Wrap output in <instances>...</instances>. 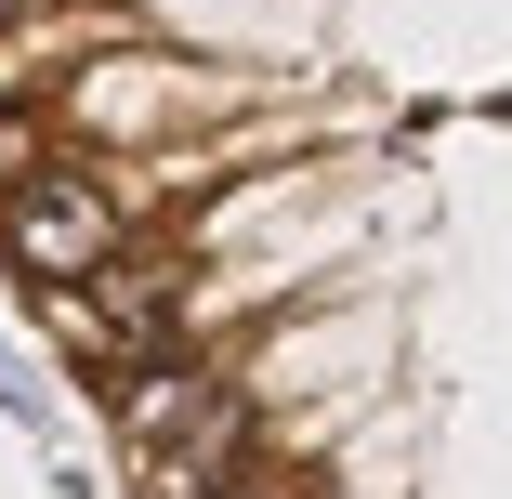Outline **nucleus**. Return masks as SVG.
<instances>
[{
    "mask_svg": "<svg viewBox=\"0 0 512 499\" xmlns=\"http://www.w3.org/2000/svg\"><path fill=\"white\" fill-rule=\"evenodd\" d=\"M106 381H119V434H132L145 460H158V447H171V434L224 394L211 368H197V355H171V342H158V355H132V368H106Z\"/></svg>",
    "mask_w": 512,
    "mask_h": 499,
    "instance_id": "f03ea898",
    "label": "nucleus"
},
{
    "mask_svg": "<svg viewBox=\"0 0 512 499\" xmlns=\"http://www.w3.org/2000/svg\"><path fill=\"white\" fill-rule=\"evenodd\" d=\"M27 171H40V132H27V119H0V197H14Z\"/></svg>",
    "mask_w": 512,
    "mask_h": 499,
    "instance_id": "7ed1b4c3",
    "label": "nucleus"
},
{
    "mask_svg": "<svg viewBox=\"0 0 512 499\" xmlns=\"http://www.w3.org/2000/svg\"><path fill=\"white\" fill-rule=\"evenodd\" d=\"M0 394H14V368H0Z\"/></svg>",
    "mask_w": 512,
    "mask_h": 499,
    "instance_id": "20e7f679",
    "label": "nucleus"
},
{
    "mask_svg": "<svg viewBox=\"0 0 512 499\" xmlns=\"http://www.w3.org/2000/svg\"><path fill=\"white\" fill-rule=\"evenodd\" d=\"M0 250H14L40 289H66V276H92V263H119V211H106L79 171H27L14 197H0Z\"/></svg>",
    "mask_w": 512,
    "mask_h": 499,
    "instance_id": "f257e3e1",
    "label": "nucleus"
}]
</instances>
